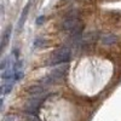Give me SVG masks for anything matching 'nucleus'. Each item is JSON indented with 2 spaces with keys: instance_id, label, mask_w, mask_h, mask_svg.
Returning a JSON list of instances; mask_svg holds the SVG:
<instances>
[{
  "instance_id": "1",
  "label": "nucleus",
  "mask_w": 121,
  "mask_h": 121,
  "mask_svg": "<svg viewBox=\"0 0 121 121\" xmlns=\"http://www.w3.org/2000/svg\"><path fill=\"white\" fill-rule=\"evenodd\" d=\"M59 28L62 32L67 33L72 40H76L82 36V30L85 28L84 22L76 15H68L60 22Z\"/></svg>"
},
{
  "instance_id": "2",
  "label": "nucleus",
  "mask_w": 121,
  "mask_h": 121,
  "mask_svg": "<svg viewBox=\"0 0 121 121\" xmlns=\"http://www.w3.org/2000/svg\"><path fill=\"white\" fill-rule=\"evenodd\" d=\"M72 52H70L69 47H60L57 48L51 53L46 60V65H57V64H62V63H67L69 62Z\"/></svg>"
},
{
  "instance_id": "3",
  "label": "nucleus",
  "mask_w": 121,
  "mask_h": 121,
  "mask_svg": "<svg viewBox=\"0 0 121 121\" xmlns=\"http://www.w3.org/2000/svg\"><path fill=\"white\" fill-rule=\"evenodd\" d=\"M68 65H63V67H59L55 70H52L50 74H47L46 76H44L41 80H40V84H44V85H55L58 81H60L62 79H64V76L68 73Z\"/></svg>"
},
{
  "instance_id": "4",
  "label": "nucleus",
  "mask_w": 121,
  "mask_h": 121,
  "mask_svg": "<svg viewBox=\"0 0 121 121\" xmlns=\"http://www.w3.org/2000/svg\"><path fill=\"white\" fill-rule=\"evenodd\" d=\"M47 96H50V95H41V96L32 97L27 102V104L24 105V113L27 115H34V116H36L40 107L43 105L44 100L47 98Z\"/></svg>"
},
{
  "instance_id": "5",
  "label": "nucleus",
  "mask_w": 121,
  "mask_h": 121,
  "mask_svg": "<svg viewBox=\"0 0 121 121\" xmlns=\"http://www.w3.org/2000/svg\"><path fill=\"white\" fill-rule=\"evenodd\" d=\"M26 91H27L28 95L33 96V97L45 95V87L41 84H36V85H33V86H29Z\"/></svg>"
},
{
  "instance_id": "6",
  "label": "nucleus",
  "mask_w": 121,
  "mask_h": 121,
  "mask_svg": "<svg viewBox=\"0 0 121 121\" xmlns=\"http://www.w3.org/2000/svg\"><path fill=\"white\" fill-rule=\"evenodd\" d=\"M29 10H30V1L23 7L22 12H21V16H19V19H18V26H17L18 30H21L23 28V26L26 23V19L28 17V13H29Z\"/></svg>"
},
{
  "instance_id": "7",
  "label": "nucleus",
  "mask_w": 121,
  "mask_h": 121,
  "mask_svg": "<svg viewBox=\"0 0 121 121\" xmlns=\"http://www.w3.org/2000/svg\"><path fill=\"white\" fill-rule=\"evenodd\" d=\"M11 30H12V27L9 26V27H6V29L3 32V35H1V47H0L1 52H4L6 45L10 41V38H11Z\"/></svg>"
},
{
  "instance_id": "8",
  "label": "nucleus",
  "mask_w": 121,
  "mask_h": 121,
  "mask_svg": "<svg viewBox=\"0 0 121 121\" xmlns=\"http://www.w3.org/2000/svg\"><path fill=\"white\" fill-rule=\"evenodd\" d=\"M117 41V36L115 34L108 33V34H103L100 36V43L103 45H113Z\"/></svg>"
},
{
  "instance_id": "9",
  "label": "nucleus",
  "mask_w": 121,
  "mask_h": 121,
  "mask_svg": "<svg viewBox=\"0 0 121 121\" xmlns=\"http://www.w3.org/2000/svg\"><path fill=\"white\" fill-rule=\"evenodd\" d=\"M15 85V81H12V80H7V81H3L1 84V95L5 96L7 93H10L12 91V87Z\"/></svg>"
},
{
  "instance_id": "10",
  "label": "nucleus",
  "mask_w": 121,
  "mask_h": 121,
  "mask_svg": "<svg viewBox=\"0 0 121 121\" xmlns=\"http://www.w3.org/2000/svg\"><path fill=\"white\" fill-rule=\"evenodd\" d=\"M47 44V41L44 38H36L34 40V47H44Z\"/></svg>"
},
{
  "instance_id": "11",
  "label": "nucleus",
  "mask_w": 121,
  "mask_h": 121,
  "mask_svg": "<svg viewBox=\"0 0 121 121\" xmlns=\"http://www.w3.org/2000/svg\"><path fill=\"white\" fill-rule=\"evenodd\" d=\"M3 121H17V116L13 115V114H9V115L4 116Z\"/></svg>"
},
{
  "instance_id": "12",
  "label": "nucleus",
  "mask_w": 121,
  "mask_h": 121,
  "mask_svg": "<svg viewBox=\"0 0 121 121\" xmlns=\"http://www.w3.org/2000/svg\"><path fill=\"white\" fill-rule=\"evenodd\" d=\"M44 21H45V16H40V17L36 18V24L38 26H41L44 23Z\"/></svg>"
},
{
  "instance_id": "13",
  "label": "nucleus",
  "mask_w": 121,
  "mask_h": 121,
  "mask_svg": "<svg viewBox=\"0 0 121 121\" xmlns=\"http://www.w3.org/2000/svg\"><path fill=\"white\" fill-rule=\"evenodd\" d=\"M26 120H27V121H40V120H39L36 116H34V115H27Z\"/></svg>"
}]
</instances>
